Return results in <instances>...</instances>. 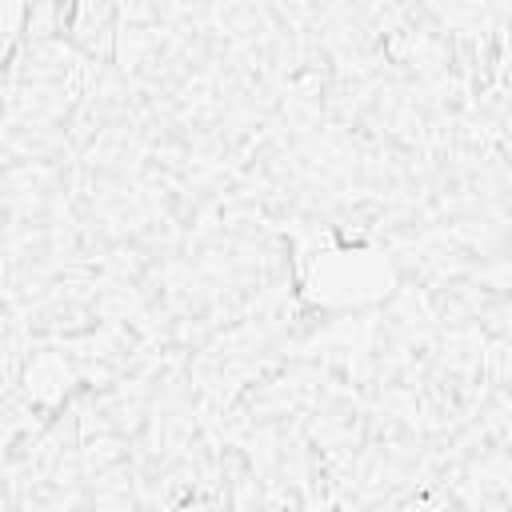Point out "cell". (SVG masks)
I'll return each instance as SVG.
<instances>
[{"mask_svg": "<svg viewBox=\"0 0 512 512\" xmlns=\"http://www.w3.org/2000/svg\"><path fill=\"white\" fill-rule=\"evenodd\" d=\"M308 512H332V508H308Z\"/></svg>", "mask_w": 512, "mask_h": 512, "instance_id": "cell-1", "label": "cell"}]
</instances>
